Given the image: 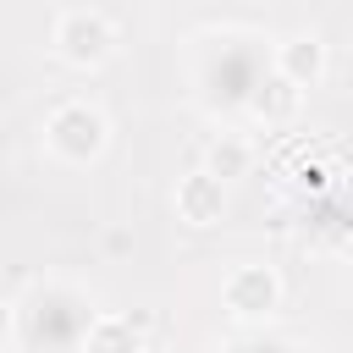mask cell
<instances>
[{"mask_svg": "<svg viewBox=\"0 0 353 353\" xmlns=\"http://www.w3.org/2000/svg\"><path fill=\"white\" fill-rule=\"evenodd\" d=\"M270 77H276V61H270V39L259 33H237V28L210 33L204 50L193 55V88L215 116H248Z\"/></svg>", "mask_w": 353, "mask_h": 353, "instance_id": "1", "label": "cell"}, {"mask_svg": "<svg viewBox=\"0 0 353 353\" xmlns=\"http://www.w3.org/2000/svg\"><path fill=\"white\" fill-rule=\"evenodd\" d=\"M99 325V303L77 281H33L17 298V342L28 353H83Z\"/></svg>", "mask_w": 353, "mask_h": 353, "instance_id": "2", "label": "cell"}, {"mask_svg": "<svg viewBox=\"0 0 353 353\" xmlns=\"http://www.w3.org/2000/svg\"><path fill=\"white\" fill-rule=\"evenodd\" d=\"M110 143V121L94 99H61L50 116H44V149L61 160V165H94Z\"/></svg>", "mask_w": 353, "mask_h": 353, "instance_id": "3", "label": "cell"}, {"mask_svg": "<svg viewBox=\"0 0 353 353\" xmlns=\"http://www.w3.org/2000/svg\"><path fill=\"white\" fill-rule=\"evenodd\" d=\"M50 50L61 61H72V66H99L116 50V22L99 6H66L50 22Z\"/></svg>", "mask_w": 353, "mask_h": 353, "instance_id": "4", "label": "cell"}, {"mask_svg": "<svg viewBox=\"0 0 353 353\" xmlns=\"http://www.w3.org/2000/svg\"><path fill=\"white\" fill-rule=\"evenodd\" d=\"M221 298H226V309H232L243 325H254V331H259V320H270V314H276V303H281V281H276V270H270V265H237V270L226 276Z\"/></svg>", "mask_w": 353, "mask_h": 353, "instance_id": "5", "label": "cell"}, {"mask_svg": "<svg viewBox=\"0 0 353 353\" xmlns=\"http://www.w3.org/2000/svg\"><path fill=\"white\" fill-rule=\"evenodd\" d=\"M270 61H276V77H287V83L303 94V88H314L320 72H325V44H320V33H292V39L270 44Z\"/></svg>", "mask_w": 353, "mask_h": 353, "instance_id": "6", "label": "cell"}, {"mask_svg": "<svg viewBox=\"0 0 353 353\" xmlns=\"http://www.w3.org/2000/svg\"><path fill=\"white\" fill-rule=\"evenodd\" d=\"M176 210H182V221H193V226L221 221V210H226V182H215L210 171L182 176V182H176Z\"/></svg>", "mask_w": 353, "mask_h": 353, "instance_id": "7", "label": "cell"}, {"mask_svg": "<svg viewBox=\"0 0 353 353\" xmlns=\"http://www.w3.org/2000/svg\"><path fill=\"white\" fill-rule=\"evenodd\" d=\"M83 353H143V342H138V331H132L127 314H99V325H94V336H88Z\"/></svg>", "mask_w": 353, "mask_h": 353, "instance_id": "8", "label": "cell"}, {"mask_svg": "<svg viewBox=\"0 0 353 353\" xmlns=\"http://www.w3.org/2000/svg\"><path fill=\"white\" fill-rule=\"evenodd\" d=\"M204 171H210L215 182H232V176H243V171H248V143H243L237 132H221V143H210V160H204Z\"/></svg>", "mask_w": 353, "mask_h": 353, "instance_id": "9", "label": "cell"}, {"mask_svg": "<svg viewBox=\"0 0 353 353\" xmlns=\"http://www.w3.org/2000/svg\"><path fill=\"white\" fill-rule=\"evenodd\" d=\"M298 88L287 83V77H270L265 88H259V99H254V116H265V121H287L292 110H298Z\"/></svg>", "mask_w": 353, "mask_h": 353, "instance_id": "10", "label": "cell"}, {"mask_svg": "<svg viewBox=\"0 0 353 353\" xmlns=\"http://www.w3.org/2000/svg\"><path fill=\"white\" fill-rule=\"evenodd\" d=\"M221 353H303V347H298L292 336H281V331H265V325H259V331H243V336H232Z\"/></svg>", "mask_w": 353, "mask_h": 353, "instance_id": "11", "label": "cell"}, {"mask_svg": "<svg viewBox=\"0 0 353 353\" xmlns=\"http://www.w3.org/2000/svg\"><path fill=\"white\" fill-rule=\"evenodd\" d=\"M6 336H17V303L0 298V342H6Z\"/></svg>", "mask_w": 353, "mask_h": 353, "instance_id": "12", "label": "cell"}]
</instances>
